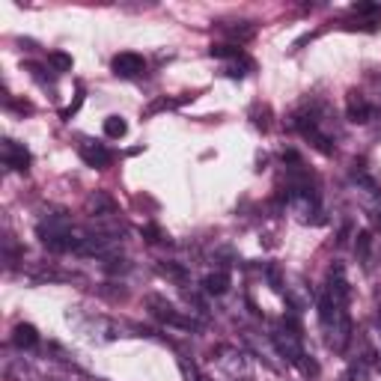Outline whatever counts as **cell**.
<instances>
[{"mask_svg": "<svg viewBox=\"0 0 381 381\" xmlns=\"http://www.w3.org/2000/svg\"><path fill=\"white\" fill-rule=\"evenodd\" d=\"M319 319H322V328L328 334V346L337 348V352H343L348 337H352V325H348V316L343 304H334L328 295L322 298V304H319Z\"/></svg>", "mask_w": 381, "mask_h": 381, "instance_id": "cell-1", "label": "cell"}, {"mask_svg": "<svg viewBox=\"0 0 381 381\" xmlns=\"http://www.w3.org/2000/svg\"><path fill=\"white\" fill-rule=\"evenodd\" d=\"M39 238H42V245L48 250H57V254H63V250L75 247V238H72V224H69L66 215H48V220L39 224Z\"/></svg>", "mask_w": 381, "mask_h": 381, "instance_id": "cell-2", "label": "cell"}, {"mask_svg": "<svg viewBox=\"0 0 381 381\" xmlns=\"http://www.w3.org/2000/svg\"><path fill=\"white\" fill-rule=\"evenodd\" d=\"M146 72V60L134 54V51H123V54H116L114 57V75L119 78H137V75H143Z\"/></svg>", "mask_w": 381, "mask_h": 381, "instance_id": "cell-3", "label": "cell"}, {"mask_svg": "<svg viewBox=\"0 0 381 381\" xmlns=\"http://www.w3.org/2000/svg\"><path fill=\"white\" fill-rule=\"evenodd\" d=\"M78 152H81V158H84L89 167H98V170H102V167L110 164V152H107L102 143H96V140H84V143L78 146Z\"/></svg>", "mask_w": 381, "mask_h": 381, "instance_id": "cell-4", "label": "cell"}, {"mask_svg": "<svg viewBox=\"0 0 381 381\" xmlns=\"http://www.w3.org/2000/svg\"><path fill=\"white\" fill-rule=\"evenodd\" d=\"M3 164L12 170H27L30 167V152L24 143H15V140H3Z\"/></svg>", "mask_w": 381, "mask_h": 381, "instance_id": "cell-5", "label": "cell"}, {"mask_svg": "<svg viewBox=\"0 0 381 381\" xmlns=\"http://www.w3.org/2000/svg\"><path fill=\"white\" fill-rule=\"evenodd\" d=\"M149 307H152V313L161 319V322L179 325V328H190V322H185V319L173 310V304H167V301H161V298H149Z\"/></svg>", "mask_w": 381, "mask_h": 381, "instance_id": "cell-6", "label": "cell"}, {"mask_svg": "<svg viewBox=\"0 0 381 381\" xmlns=\"http://www.w3.org/2000/svg\"><path fill=\"white\" fill-rule=\"evenodd\" d=\"M39 343V330L33 328V325H15V330H12V346L15 348H33Z\"/></svg>", "mask_w": 381, "mask_h": 381, "instance_id": "cell-7", "label": "cell"}, {"mask_svg": "<svg viewBox=\"0 0 381 381\" xmlns=\"http://www.w3.org/2000/svg\"><path fill=\"white\" fill-rule=\"evenodd\" d=\"M348 116H352V123H366L369 119V105L357 93H352V98H348Z\"/></svg>", "mask_w": 381, "mask_h": 381, "instance_id": "cell-8", "label": "cell"}, {"mask_svg": "<svg viewBox=\"0 0 381 381\" xmlns=\"http://www.w3.org/2000/svg\"><path fill=\"white\" fill-rule=\"evenodd\" d=\"M203 286H206V292H209V295H224L227 289H229V274H224V272L209 274V277L203 280Z\"/></svg>", "mask_w": 381, "mask_h": 381, "instance_id": "cell-9", "label": "cell"}, {"mask_svg": "<svg viewBox=\"0 0 381 381\" xmlns=\"http://www.w3.org/2000/svg\"><path fill=\"white\" fill-rule=\"evenodd\" d=\"M125 132H128V123H125L123 116H107V119H105V134H107L110 140L125 137Z\"/></svg>", "mask_w": 381, "mask_h": 381, "instance_id": "cell-10", "label": "cell"}, {"mask_svg": "<svg viewBox=\"0 0 381 381\" xmlns=\"http://www.w3.org/2000/svg\"><path fill=\"white\" fill-rule=\"evenodd\" d=\"M48 63H51L54 72H72V54H66V51H51L48 54Z\"/></svg>", "mask_w": 381, "mask_h": 381, "instance_id": "cell-11", "label": "cell"}, {"mask_svg": "<svg viewBox=\"0 0 381 381\" xmlns=\"http://www.w3.org/2000/svg\"><path fill=\"white\" fill-rule=\"evenodd\" d=\"M179 369H182V375H185V381H206L203 375H200V373H197V366H194V364H190V366H188V360H185V357H179Z\"/></svg>", "mask_w": 381, "mask_h": 381, "instance_id": "cell-12", "label": "cell"}, {"mask_svg": "<svg viewBox=\"0 0 381 381\" xmlns=\"http://www.w3.org/2000/svg\"><path fill=\"white\" fill-rule=\"evenodd\" d=\"M209 54L218 57V60H229V57H238V48H233V45H215Z\"/></svg>", "mask_w": 381, "mask_h": 381, "instance_id": "cell-13", "label": "cell"}, {"mask_svg": "<svg viewBox=\"0 0 381 381\" xmlns=\"http://www.w3.org/2000/svg\"><path fill=\"white\" fill-rule=\"evenodd\" d=\"M355 12H364V15H375V12H381V6H375V3H357V6H355Z\"/></svg>", "mask_w": 381, "mask_h": 381, "instance_id": "cell-14", "label": "cell"}]
</instances>
